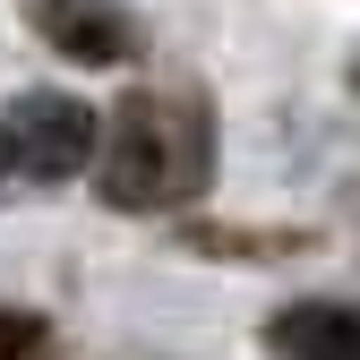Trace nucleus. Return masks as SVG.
<instances>
[{"mask_svg": "<svg viewBox=\"0 0 360 360\" xmlns=\"http://www.w3.org/2000/svg\"><path fill=\"white\" fill-rule=\"evenodd\" d=\"M206 172H214V112L198 95H129L112 138L95 146V189L103 206H129V214L189 206Z\"/></svg>", "mask_w": 360, "mask_h": 360, "instance_id": "1", "label": "nucleus"}, {"mask_svg": "<svg viewBox=\"0 0 360 360\" xmlns=\"http://www.w3.org/2000/svg\"><path fill=\"white\" fill-rule=\"evenodd\" d=\"M9 146H18V172H34V180H69V172L95 163L103 129H95V112H86L77 95H18V112H9Z\"/></svg>", "mask_w": 360, "mask_h": 360, "instance_id": "2", "label": "nucleus"}, {"mask_svg": "<svg viewBox=\"0 0 360 360\" xmlns=\"http://www.w3.org/2000/svg\"><path fill=\"white\" fill-rule=\"evenodd\" d=\"M34 34L77 69H112L138 43V26L120 18V0H34Z\"/></svg>", "mask_w": 360, "mask_h": 360, "instance_id": "3", "label": "nucleus"}, {"mask_svg": "<svg viewBox=\"0 0 360 360\" xmlns=\"http://www.w3.org/2000/svg\"><path fill=\"white\" fill-rule=\"evenodd\" d=\"M275 360H360V309L352 300H292L266 326Z\"/></svg>", "mask_w": 360, "mask_h": 360, "instance_id": "4", "label": "nucleus"}, {"mask_svg": "<svg viewBox=\"0 0 360 360\" xmlns=\"http://www.w3.org/2000/svg\"><path fill=\"white\" fill-rule=\"evenodd\" d=\"M52 352V326L34 309H0V360H43Z\"/></svg>", "mask_w": 360, "mask_h": 360, "instance_id": "5", "label": "nucleus"}, {"mask_svg": "<svg viewBox=\"0 0 360 360\" xmlns=\"http://www.w3.org/2000/svg\"><path fill=\"white\" fill-rule=\"evenodd\" d=\"M18 172V146H9V120H0V180Z\"/></svg>", "mask_w": 360, "mask_h": 360, "instance_id": "6", "label": "nucleus"}, {"mask_svg": "<svg viewBox=\"0 0 360 360\" xmlns=\"http://www.w3.org/2000/svg\"><path fill=\"white\" fill-rule=\"evenodd\" d=\"M352 86H360V69H352Z\"/></svg>", "mask_w": 360, "mask_h": 360, "instance_id": "7", "label": "nucleus"}]
</instances>
